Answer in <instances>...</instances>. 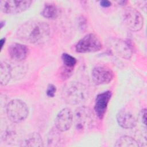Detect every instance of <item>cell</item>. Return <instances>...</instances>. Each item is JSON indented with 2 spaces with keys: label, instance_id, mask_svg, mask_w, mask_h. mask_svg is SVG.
I'll use <instances>...</instances> for the list:
<instances>
[{
  "label": "cell",
  "instance_id": "obj_1",
  "mask_svg": "<svg viewBox=\"0 0 147 147\" xmlns=\"http://www.w3.org/2000/svg\"><path fill=\"white\" fill-rule=\"evenodd\" d=\"M49 25L42 21L30 20L21 24L16 34L20 40L29 44H38L45 42L49 37Z\"/></svg>",
  "mask_w": 147,
  "mask_h": 147
},
{
  "label": "cell",
  "instance_id": "obj_2",
  "mask_svg": "<svg viewBox=\"0 0 147 147\" xmlns=\"http://www.w3.org/2000/svg\"><path fill=\"white\" fill-rule=\"evenodd\" d=\"M61 95L65 103L72 105H78L87 99L88 90L85 84L78 82H71L64 86Z\"/></svg>",
  "mask_w": 147,
  "mask_h": 147
},
{
  "label": "cell",
  "instance_id": "obj_3",
  "mask_svg": "<svg viewBox=\"0 0 147 147\" xmlns=\"http://www.w3.org/2000/svg\"><path fill=\"white\" fill-rule=\"evenodd\" d=\"M6 114L10 121L13 123H20L28 117L29 109L24 101L16 99L10 100L7 105Z\"/></svg>",
  "mask_w": 147,
  "mask_h": 147
},
{
  "label": "cell",
  "instance_id": "obj_4",
  "mask_svg": "<svg viewBox=\"0 0 147 147\" xmlns=\"http://www.w3.org/2000/svg\"><path fill=\"white\" fill-rule=\"evenodd\" d=\"M75 125L78 130L86 131L94 126L95 115L92 110L86 106L78 107L75 113Z\"/></svg>",
  "mask_w": 147,
  "mask_h": 147
},
{
  "label": "cell",
  "instance_id": "obj_5",
  "mask_svg": "<svg viewBox=\"0 0 147 147\" xmlns=\"http://www.w3.org/2000/svg\"><path fill=\"white\" fill-rule=\"evenodd\" d=\"M102 48L100 38L94 33L85 35L76 44L75 50L78 53H92L99 51Z\"/></svg>",
  "mask_w": 147,
  "mask_h": 147
},
{
  "label": "cell",
  "instance_id": "obj_6",
  "mask_svg": "<svg viewBox=\"0 0 147 147\" xmlns=\"http://www.w3.org/2000/svg\"><path fill=\"white\" fill-rule=\"evenodd\" d=\"M122 19L126 27L131 31H139L143 27V17L138 10L132 7H129L124 10Z\"/></svg>",
  "mask_w": 147,
  "mask_h": 147
},
{
  "label": "cell",
  "instance_id": "obj_7",
  "mask_svg": "<svg viewBox=\"0 0 147 147\" xmlns=\"http://www.w3.org/2000/svg\"><path fill=\"white\" fill-rule=\"evenodd\" d=\"M32 3L29 0H2L0 1V8L2 12L8 14L21 13L30 7Z\"/></svg>",
  "mask_w": 147,
  "mask_h": 147
},
{
  "label": "cell",
  "instance_id": "obj_8",
  "mask_svg": "<svg viewBox=\"0 0 147 147\" xmlns=\"http://www.w3.org/2000/svg\"><path fill=\"white\" fill-rule=\"evenodd\" d=\"M91 77L95 84H105L109 83L113 80L114 73L107 66L99 65L93 68Z\"/></svg>",
  "mask_w": 147,
  "mask_h": 147
},
{
  "label": "cell",
  "instance_id": "obj_9",
  "mask_svg": "<svg viewBox=\"0 0 147 147\" xmlns=\"http://www.w3.org/2000/svg\"><path fill=\"white\" fill-rule=\"evenodd\" d=\"M74 115L71 110L69 108H64L57 114L55 121L56 128L64 132L68 130L72 124Z\"/></svg>",
  "mask_w": 147,
  "mask_h": 147
},
{
  "label": "cell",
  "instance_id": "obj_10",
  "mask_svg": "<svg viewBox=\"0 0 147 147\" xmlns=\"http://www.w3.org/2000/svg\"><path fill=\"white\" fill-rule=\"evenodd\" d=\"M109 46L111 51L123 59H129L132 56L133 52L130 46L123 40L112 38L109 41Z\"/></svg>",
  "mask_w": 147,
  "mask_h": 147
},
{
  "label": "cell",
  "instance_id": "obj_11",
  "mask_svg": "<svg viewBox=\"0 0 147 147\" xmlns=\"http://www.w3.org/2000/svg\"><path fill=\"white\" fill-rule=\"evenodd\" d=\"M111 95L112 94L110 91H106L96 96L95 102L94 110L99 118L102 119L104 117Z\"/></svg>",
  "mask_w": 147,
  "mask_h": 147
},
{
  "label": "cell",
  "instance_id": "obj_12",
  "mask_svg": "<svg viewBox=\"0 0 147 147\" xmlns=\"http://www.w3.org/2000/svg\"><path fill=\"white\" fill-rule=\"evenodd\" d=\"M117 121L122 128L129 129L134 127L137 125V119L130 112L121 110L117 114Z\"/></svg>",
  "mask_w": 147,
  "mask_h": 147
},
{
  "label": "cell",
  "instance_id": "obj_13",
  "mask_svg": "<svg viewBox=\"0 0 147 147\" xmlns=\"http://www.w3.org/2000/svg\"><path fill=\"white\" fill-rule=\"evenodd\" d=\"M28 48L20 43H13L8 48V53L11 59L16 61H22L28 55Z\"/></svg>",
  "mask_w": 147,
  "mask_h": 147
},
{
  "label": "cell",
  "instance_id": "obj_14",
  "mask_svg": "<svg viewBox=\"0 0 147 147\" xmlns=\"http://www.w3.org/2000/svg\"><path fill=\"white\" fill-rule=\"evenodd\" d=\"M11 66L5 61H1L0 64V83L2 86L6 85L11 77Z\"/></svg>",
  "mask_w": 147,
  "mask_h": 147
},
{
  "label": "cell",
  "instance_id": "obj_15",
  "mask_svg": "<svg viewBox=\"0 0 147 147\" xmlns=\"http://www.w3.org/2000/svg\"><path fill=\"white\" fill-rule=\"evenodd\" d=\"M22 146H43L44 143L40 135L37 133H32L30 134L24 141L22 142Z\"/></svg>",
  "mask_w": 147,
  "mask_h": 147
},
{
  "label": "cell",
  "instance_id": "obj_16",
  "mask_svg": "<svg viewBox=\"0 0 147 147\" xmlns=\"http://www.w3.org/2000/svg\"><path fill=\"white\" fill-rule=\"evenodd\" d=\"M41 14L46 18L55 20L59 16V10L57 6L54 4L47 3L41 11Z\"/></svg>",
  "mask_w": 147,
  "mask_h": 147
},
{
  "label": "cell",
  "instance_id": "obj_17",
  "mask_svg": "<svg viewBox=\"0 0 147 147\" xmlns=\"http://www.w3.org/2000/svg\"><path fill=\"white\" fill-rule=\"evenodd\" d=\"M59 130L52 129L48 134V145L50 146H60L61 141V135L60 134Z\"/></svg>",
  "mask_w": 147,
  "mask_h": 147
},
{
  "label": "cell",
  "instance_id": "obj_18",
  "mask_svg": "<svg viewBox=\"0 0 147 147\" xmlns=\"http://www.w3.org/2000/svg\"><path fill=\"white\" fill-rule=\"evenodd\" d=\"M115 146L120 147H137L139 146L140 145L138 141L133 137L127 136H123L118 139Z\"/></svg>",
  "mask_w": 147,
  "mask_h": 147
},
{
  "label": "cell",
  "instance_id": "obj_19",
  "mask_svg": "<svg viewBox=\"0 0 147 147\" xmlns=\"http://www.w3.org/2000/svg\"><path fill=\"white\" fill-rule=\"evenodd\" d=\"M61 59L63 63V67L68 69H74L77 63L76 58L69 54L64 53L62 54Z\"/></svg>",
  "mask_w": 147,
  "mask_h": 147
},
{
  "label": "cell",
  "instance_id": "obj_20",
  "mask_svg": "<svg viewBox=\"0 0 147 147\" xmlns=\"http://www.w3.org/2000/svg\"><path fill=\"white\" fill-rule=\"evenodd\" d=\"M56 91V87L52 84H49L47 89V95L49 97H53Z\"/></svg>",
  "mask_w": 147,
  "mask_h": 147
},
{
  "label": "cell",
  "instance_id": "obj_21",
  "mask_svg": "<svg viewBox=\"0 0 147 147\" xmlns=\"http://www.w3.org/2000/svg\"><path fill=\"white\" fill-rule=\"evenodd\" d=\"M141 119H142V122L144 123V124L146 125V109L142 110Z\"/></svg>",
  "mask_w": 147,
  "mask_h": 147
},
{
  "label": "cell",
  "instance_id": "obj_22",
  "mask_svg": "<svg viewBox=\"0 0 147 147\" xmlns=\"http://www.w3.org/2000/svg\"><path fill=\"white\" fill-rule=\"evenodd\" d=\"M100 6L104 7H108L111 6V2L109 1H106V0L101 1L100 2Z\"/></svg>",
  "mask_w": 147,
  "mask_h": 147
},
{
  "label": "cell",
  "instance_id": "obj_23",
  "mask_svg": "<svg viewBox=\"0 0 147 147\" xmlns=\"http://www.w3.org/2000/svg\"><path fill=\"white\" fill-rule=\"evenodd\" d=\"M5 40H6L5 38H2V39L1 40V41H0V43H1V50H2V49L3 47V45H4L5 43Z\"/></svg>",
  "mask_w": 147,
  "mask_h": 147
},
{
  "label": "cell",
  "instance_id": "obj_24",
  "mask_svg": "<svg viewBox=\"0 0 147 147\" xmlns=\"http://www.w3.org/2000/svg\"><path fill=\"white\" fill-rule=\"evenodd\" d=\"M127 3V1H119V3L120 4V5H125V4Z\"/></svg>",
  "mask_w": 147,
  "mask_h": 147
}]
</instances>
